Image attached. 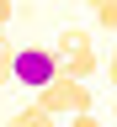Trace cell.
I'll list each match as a JSON object with an SVG mask.
<instances>
[{
	"label": "cell",
	"instance_id": "10",
	"mask_svg": "<svg viewBox=\"0 0 117 127\" xmlns=\"http://www.w3.org/2000/svg\"><path fill=\"white\" fill-rule=\"evenodd\" d=\"M5 21H11V0H0V32H5Z\"/></svg>",
	"mask_w": 117,
	"mask_h": 127
},
{
	"label": "cell",
	"instance_id": "2",
	"mask_svg": "<svg viewBox=\"0 0 117 127\" xmlns=\"http://www.w3.org/2000/svg\"><path fill=\"white\" fill-rule=\"evenodd\" d=\"M59 74V53L53 48H11V79L27 90H43Z\"/></svg>",
	"mask_w": 117,
	"mask_h": 127
},
{
	"label": "cell",
	"instance_id": "7",
	"mask_svg": "<svg viewBox=\"0 0 117 127\" xmlns=\"http://www.w3.org/2000/svg\"><path fill=\"white\" fill-rule=\"evenodd\" d=\"M11 79V42H5V32H0V85Z\"/></svg>",
	"mask_w": 117,
	"mask_h": 127
},
{
	"label": "cell",
	"instance_id": "6",
	"mask_svg": "<svg viewBox=\"0 0 117 127\" xmlns=\"http://www.w3.org/2000/svg\"><path fill=\"white\" fill-rule=\"evenodd\" d=\"M91 16H96V27L101 32H117V0H85Z\"/></svg>",
	"mask_w": 117,
	"mask_h": 127
},
{
	"label": "cell",
	"instance_id": "8",
	"mask_svg": "<svg viewBox=\"0 0 117 127\" xmlns=\"http://www.w3.org/2000/svg\"><path fill=\"white\" fill-rule=\"evenodd\" d=\"M69 127H101V117H96V111H75Z\"/></svg>",
	"mask_w": 117,
	"mask_h": 127
},
{
	"label": "cell",
	"instance_id": "4",
	"mask_svg": "<svg viewBox=\"0 0 117 127\" xmlns=\"http://www.w3.org/2000/svg\"><path fill=\"white\" fill-rule=\"evenodd\" d=\"M5 127H59V117H48V111L32 101V106H21V111H11V117H5Z\"/></svg>",
	"mask_w": 117,
	"mask_h": 127
},
{
	"label": "cell",
	"instance_id": "3",
	"mask_svg": "<svg viewBox=\"0 0 117 127\" xmlns=\"http://www.w3.org/2000/svg\"><path fill=\"white\" fill-rule=\"evenodd\" d=\"M96 69H101V53H96V48H75V53H59V74H69V79H91Z\"/></svg>",
	"mask_w": 117,
	"mask_h": 127
},
{
	"label": "cell",
	"instance_id": "1",
	"mask_svg": "<svg viewBox=\"0 0 117 127\" xmlns=\"http://www.w3.org/2000/svg\"><path fill=\"white\" fill-rule=\"evenodd\" d=\"M37 106L48 111V117H75V111H91V106H96V95H91V85H85V79L53 74V79L37 90Z\"/></svg>",
	"mask_w": 117,
	"mask_h": 127
},
{
	"label": "cell",
	"instance_id": "5",
	"mask_svg": "<svg viewBox=\"0 0 117 127\" xmlns=\"http://www.w3.org/2000/svg\"><path fill=\"white\" fill-rule=\"evenodd\" d=\"M75 48H91V32L85 27H64L59 42H53V53H75Z\"/></svg>",
	"mask_w": 117,
	"mask_h": 127
},
{
	"label": "cell",
	"instance_id": "9",
	"mask_svg": "<svg viewBox=\"0 0 117 127\" xmlns=\"http://www.w3.org/2000/svg\"><path fill=\"white\" fill-rule=\"evenodd\" d=\"M107 79L117 85V48H112V58H107Z\"/></svg>",
	"mask_w": 117,
	"mask_h": 127
}]
</instances>
